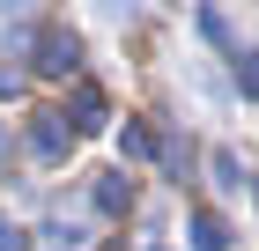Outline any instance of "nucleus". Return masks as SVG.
<instances>
[{"label": "nucleus", "mask_w": 259, "mask_h": 251, "mask_svg": "<svg viewBox=\"0 0 259 251\" xmlns=\"http://www.w3.org/2000/svg\"><path fill=\"white\" fill-rule=\"evenodd\" d=\"M0 155H8V126H0Z\"/></svg>", "instance_id": "obj_11"}, {"label": "nucleus", "mask_w": 259, "mask_h": 251, "mask_svg": "<svg viewBox=\"0 0 259 251\" xmlns=\"http://www.w3.org/2000/svg\"><path fill=\"white\" fill-rule=\"evenodd\" d=\"M0 96H15V67H0Z\"/></svg>", "instance_id": "obj_10"}, {"label": "nucleus", "mask_w": 259, "mask_h": 251, "mask_svg": "<svg viewBox=\"0 0 259 251\" xmlns=\"http://www.w3.org/2000/svg\"><path fill=\"white\" fill-rule=\"evenodd\" d=\"M237 81H244V89L259 96V52H237Z\"/></svg>", "instance_id": "obj_8"}, {"label": "nucleus", "mask_w": 259, "mask_h": 251, "mask_svg": "<svg viewBox=\"0 0 259 251\" xmlns=\"http://www.w3.org/2000/svg\"><path fill=\"white\" fill-rule=\"evenodd\" d=\"M119 148H126V163H148V155H163V140L148 133L141 118H126V126H119Z\"/></svg>", "instance_id": "obj_5"}, {"label": "nucleus", "mask_w": 259, "mask_h": 251, "mask_svg": "<svg viewBox=\"0 0 259 251\" xmlns=\"http://www.w3.org/2000/svg\"><path fill=\"white\" fill-rule=\"evenodd\" d=\"M67 148H74V133H67L60 111H37V118H30V155H37V163H60Z\"/></svg>", "instance_id": "obj_2"}, {"label": "nucleus", "mask_w": 259, "mask_h": 251, "mask_svg": "<svg viewBox=\"0 0 259 251\" xmlns=\"http://www.w3.org/2000/svg\"><path fill=\"white\" fill-rule=\"evenodd\" d=\"M97 207L104 214H126V207H134V177H126V170H104L97 177Z\"/></svg>", "instance_id": "obj_4"}, {"label": "nucleus", "mask_w": 259, "mask_h": 251, "mask_svg": "<svg viewBox=\"0 0 259 251\" xmlns=\"http://www.w3.org/2000/svg\"><path fill=\"white\" fill-rule=\"evenodd\" d=\"M30 52H37L30 67H37L45 81H67V74L81 67V44H74V30H60V22H52V30H37V37H30Z\"/></svg>", "instance_id": "obj_1"}, {"label": "nucleus", "mask_w": 259, "mask_h": 251, "mask_svg": "<svg viewBox=\"0 0 259 251\" xmlns=\"http://www.w3.org/2000/svg\"><path fill=\"white\" fill-rule=\"evenodd\" d=\"M60 118H67V133H104V126H111V111H104V96L89 81H74V104H67Z\"/></svg>", "instance_id": "obj_3"}, {"label": "nucleus", "mask_w": 259, "mask_h": 251, "mask_svg": "<svg viewBox=\"0 0 259 251\" xmlns=\"http://www.w3.org/2000/svg\"><path fill=\"white\" fill-rule=\"evenodd\" d=\"M0 251H30V236H22L15 222H8V214H0Z\"/></svg>", "instance_id": "obj_9"}, {"label": "nucleus", "mask_w": 259, "mask_h": 251, "mask_svg": "<svg viewBox=\"0 0 259 251\" xmlns=\"http://www.w3.org/2000/svg\"><path fill=\"white\" fill-rule=\"evenodd\" d=\"M215 185H230V192H237V185H244V170H237V155H230V148L215 155Z\"/></svg>", "instance_id": "obj_7"}, {"label": "nucleus", "mask_w": 259, "mask_h": 251, "mask_svg": "<svg viewBox=\"0 0 259 251\" xmlns=\"http://www.w3.org/2000/svg\"><path fill=\"white\" fill-rule=\"evenodd\" d=\"M193 251H230V229H222V214H193Z\"/></svg>", "instance_id": "obj_6"}]
</instances>
